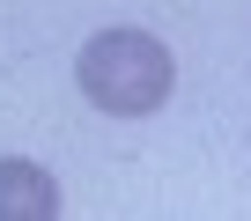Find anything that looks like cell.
Masks as SVG:
<instances>
[{
	"instance_id": "2",
	"label": "cell",
	"mask_w": 251,
	"mask_h": 221,
	"mask_svg": "<svg viewBox=\"0 0 251 221\" xmlns=\"http://www.w3.org/2000/svg\"><path fill=\"white\" fill-rule=\"evenodd\" d=\"M0 221H59V184L23 155H0Z\"/></svg>"
},
{
	"instance_id": "1",
	"label": "cell",
	"mask_w": 251,
	"mask_h": 221,
	"mask_svg": "<svg viewBox=\"0 0 251 221\" xmlns=\"http://www.w3.org/2000/svg\"><path fill=\"white\" fill-rule=\"evenodd\" d=\"M74 81L96 110H111V118H148V110H163L177 66H170V44L148 37V30H103L81 44L74 59Z\"/></svg>"
}]
</instances>
